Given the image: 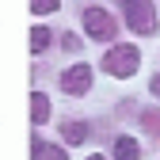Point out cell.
I'll return each mask as SVG.
<instances>
[{"instance_id":"52a82bcc","label":"cell","mask_w":160,"mask_h":160,"mask_svg":"<svg viewBox=\"0 0 160 160\" xmlns=\"http://www.w3.org/2000/svg\"><path fill=\"white\" fill-rule=\"evenodd\" d=\"M31 118H34L38 126H42L46 118H50V99H46L42 92H34V95H31Z\"/></svg>"},{"instance_id":"8992f818","label":"cell","mask_w":160,"mask_h":160,"mask_svg":"<svg viewBox=\"0 0 160 160\" xmlns=\"http://www.w3.org/2000/svg\"><path fill=\"white\" fill-rule=\"evenodd\" d=\"M137 156H141V145L133 137H118L114 141V160H137Z\"/></svg>"},{"instance_id":"30bf717a","label":"cell","mask_w":160,"mask_h":160,"mask_svg":"<svg viewBox=\"0 0 160 160\" xmlns=\"http://www.w3.org/2000/svg\"><path fill=\"white\" fill-rule=\"evenodd\" d=\"M57 4H61V0H31V8H34L38 15H50V12H57Z\"/></svg>"},{"instance_id":"277c9868","label":"cell","mask_w":160,"mask_h":160,"mask_svg":"<svg viewBox=\"0 0 160 160\" xmlns=\"http://www.w3.org/2000/svg\"><path fill=\"white\" fill-rule=\"evenodd\" d=\"M61 84H65L69 95H84V92L92 88V69H88V65H72V69L61 76Z\"/></svg>"},{"instance_id":"7c38bea8","label":"cell","mask_w":160,"mask_h":160,"mask_svg":"<svg viewBox=\"0 0 160 160\" xmlns=\"http://www.w3.org/2000/svg\"><path fill=\"white\" fill-rule=\"evenodd\" d=\"M149 88H152V95H156V99H160V72H156V76H152V80H149Z\"/></svg>"},{"instance_id":"8fae6325","label":"cell","mask_w":160,"mask_h":160,"mask_svg":"<svg viewBox=\"0 0 160 160\" xmlns=\"http://www.w3.org/2000/svg\"><path fill=\"white\" fill-rule=\"evenodd\" d=\"M145 126H149L152 133H160V111H149V114H145Z\"/></svg>"},{"instance_id":"7a4b0ae2","label":"cell","mask_w":160,"mask_h":160,"mask_svg":"<svg viewBox=\"0 0 160 160\" xmlns=\"http://www.w3.org/2000/svg\"><path fill=\"white\" fill-rule=\"evenodd\" d=\"M137 65H141V53H137L133 46H111V53L103 57V69L111 76H133Z\"/></svg>"},{"instance_id":"3957f363","label":"cell","mask_w":160,"mask_h":160,"mask_svg":"<svg viewBox=\"0 0 160 160\" xmlns=\"http://www.w3.org/2000/svg\"><path fill=\"white\" fill-rule=\"evenodd\" d=\"M84 31H88V38H99V42H111L118 27H114L111 12H103V8H88V12H84Z\"/></svg>"},{"instance_id":"4fadbf2b","label":"cell","mask_w":160,"mask_h":160,"mask_svg":"<svg viewBox=\"0 0 160 160\" xmlns=\"http://www.w3.org/2000/svg\"><path fill=\"white\" fill-rule=\"evenodd\" d=\"M88 160H103V156H88Z\"/></svg>"},{"instance_id":"5b68a950","label":"cell","mask_w":160,"mask_h":160,"mask_svg":"<svg viewBox=\"0 0 160 160\" xmlns=\"http://www.w3.org/2000/svg\"><path fill=\"white\" fill-rule=\"evenodd\" d=\"M31 149H34L31 160H69L65 149H57V145H50V141H38V137H34V145H31Z\"/></svg>"},{"instance_id":"6da1fadb","label":"cell","mask_w":160,"mask_h":160,"mask_svg":"<svg viewBox=\"0 0 160 160\" xmlns=\"http://www.w3.org/2000/svg\"><path fill=\"white\" fill-rule=\"evenodd\" d=\"M118 4H122L126 23L137 34H152L156 31V8H152V0H118Z\"/></svg>"},{"instance_id":"9c48e42d","label":"cell","mask_w":160,"mask_h":160,"mask_svg":"<svg viewBox=\"0 0 160 160\" xmlns=\"http://www.w3.org/2000/svg\"><path fill=\"white\" fill-rule=\"evenodd\" d=\"M46 46H50V31H46V27H34V31H31V50L42 53Z\"/></svg>"},{"instance_id":"ba28073f","label":"cell","mask_w":160,"mask_h":160,"mask_svg":"<svg viewBox=\"0 0 160 160\" xmlns=\"http://www.w3.org/2000/svg\"><path fill=\"white\" fill-rule=\"evenodd\" d=\"M61 133H65V141H69V145H80V141L88 137V126H84V122H65Z\"/></svg>"}]
</instances>
